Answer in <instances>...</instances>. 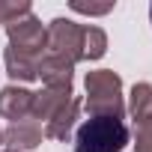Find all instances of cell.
<instances>
[{
    "instance_id": "17",
    "label": "cell",
    "mask_w": 152,
    "mask_h": 152,
    "mask_svg": "<svg viewBox=\"0 0 152 152\" xmlns=\"http://www.w3.org/2000/svg\"><path fill=\"white\" fill-rule=\"evenodd\" d=\"M149 21H152V3H149Z\"/></svg>"
},
{
    "instance_id": "10",
    "label": "cell",
    "mask_w": 152,
    "mask_h": 152,
    "mask_svg": "<svg viewBox=\"0 0 152 152\" xmlns=\"http://www.w3.org/2000/svg\"><path fill=\"white\" fill-rule=\"evenodd\" d=\"M72 78H75V66L63 57L45 54L39 60V81L42 87H60V90H72Z\"/></svg>"
},
{
    "instance_id": "14",
    "label": "cell",
    "mask_w": 152,
    "mask_h": 152,
    "mask_svg": "<svg viewBox=\"0 0 152 152\" xmlns=\"http://www.w3.org/2000/svg\"><path fill=\"white\" fill-rule=\"evenodd\" d=\"M24 12H33L30 0H0V27H6V21H12Z\"/></svg>"
},
{
    "instance_id": "12",
    "label": "cell",
    "mask_w": 152,
    "mask_h": 152,
    "mask_svg": "<svg viewBox=\"0 0 152 152\" xmlns=\"http://www.w3.org/2000/svg\"><path fill=\"white\" fill-rule=\"evenodd\" d=\"M107 54V33L96 24H84V48H81V57L84 60H102Z\"/></svg>"
},
{
    "instance_id": "6",
    "label": "cell",
    "mask_w": 152,
    "mask_h": 152,
    "mask_svg": "<svg viewBox=\"0 0 152 152\" xmlns=\"http://www.w3.org/2000/svg\"><path fill=\"white\" fill-rule=\"evenodd\" d=\"M45 140V131L36 119H21V122H9L3 128V146L12 149V152H30V149H39Z\"/></svg>"
},
{
    "instance_id": "18",
    "label": "cell",
    "mask_w": 152,
    "mask_h": 152,
    "mask_svg": "<svg viewBox=\"0 0 152 152\" xmlns=\"http://www.w3.org/2000/svg\"><path fill=\"white\" fill-rule=\"evenodd\" d=\"M0 152H12V149H0Z\"/></svg>"
},
{
    "instance_id": "8",
    "label": "cell",
    "mask_w": 152,
    "mask_h": 152,
    "mask_svg": "<svg viewBox=\"0 0 152 152\" xmlns=\"http://www.w3.org/2000/svg\"><path fill=\"white\" fill-rule=\"evenodd\" d=\"M81 110H84V102H81L78 96H72V102H69L54 119L45 122V128H42L45 137H48V140H60V143L72 140L75 128H78V119H81Z\"/></svg>"
},
{
    "instance_id": "11",
    "label": "cell",
    "mask_w": 152,
    "mask_h": 152,
    "mask_svg": "<svg viewBox=\"0 0 152 152\" xmlns=\"http://www.w3.org/2000/svg\"><path fill=\"white\" fill-rule=\"evenodd\" d=\"M125 113H128L134 122L152 116V84L140 81V84L131 87V93H128V104H125Z\"/></svg>"
},
{
    "instance_id": "4",
    "label": "cell",
    "mask_w": 152,
    "mask_h": 152,
    "mask_svg": "<svg viewBox=\"0 0 152 152\" xmlns=\"http://www.w3.org/2000/svg\"><path fill=\"white\" fill-rule=\"evenodd\" d=\"M45 27L33 12H24L12 21H6V36H9V45L18 48V51H27V54H45Z\"/></svg>"
},
{
    "instance_id": "7",
    "label": "cell",
    "mask_w": 152,
    "mask_h": 152,
    "mask_svg": "<svg viewBox=\"0 0 152 152\" xmlns=\"http://www.w3.org/2000/svg\"><path fill=\"white\" fill-rule=\"evenodd\" d=\"M75 90H60V87H42L33 93V107H30V119H36L39 125L54 119L69 102H72Z\"/></svg>"
},
{
    "instance_id": "13",
    "label": "cell",
    "mask_w": 152,
    "mask_h": 152,
    "mask_svg": "<svg viewBox=\"0 0 152 152\" xmlns=\"http://www.w3.org/2000/svg\"><path fill=\"white\" fill-rule=\"evenodd\" d=\"M131 140H134V143H131L134 152H152V116L134 122V134H131Z\"/></svg>"
},
{
    "instance_id": "3",
    "label": "cell",
    "mask_w": 152,
    "mask_h": 152,
    "mask_svg": "<svg viewBox=\"0 0 152 152\" xmlns=\"http://www.w3.org/2000/svg\"><path fill=\"white\" fill-rule=\"evenodd\" d=\"M45 48L54 57L69 60L72 66L81 63V48H84V24H78L75 18H54L45 27Z\"/></svg>"
},
{
    "instance_id": "5",
    "label": "cell",
    "mask_w": 152,
    "mask_h": 152,
    "mask_svg": "<svg viewBox=\"0 0 152 152\" xmlns=\"http://www.w3.org/2000/svg\"><path fill=\"white\" fill-rule=\"evenodd\" d=\"M45 54H27V51H18L12 45H6L3 51V66H6V75L12 78V84L24 87L30 81H39V60Z\"/></svg>"
},
{
    "instance_id": "2",
    "label": "cell",
    "mask_w": 152,
    "mask_h": 152,
    "mask_svg": "<svg viewBox=\"0 0 152 152\" xmlns=\"http://www.w3.org/2000/svg\"><path fill=\"white\" fill-rule=\"evenodd\" d=\"M75 152H122L131 143V131L122 119L87 116L72 134Z\"/></svg>"
},
{
    "instance_id": "9",
    "label": "cell",
    "mask_w": 152,
    "mask_h": 152,
    "mask_svg": "<svg viewBox=\"0 0 152 152\" xmlns=\"http://www.w3.org/2000/svg\"><path fill=\"white\" fill-rule=\"evenodd\" d=\"M30 107H33V90L18 87V84H9L0 90V116L3 119L21 122L30 116Z\"/></svg>"
},
{
    "instance_id": "16",
    "label": "cell",
    "mask_w": 152,
    "mask_h": 152,
    "mask_svg": "<svg viewBox=\"0 0 152 152\" xmlns=\"http://www.w3.org/2000/svg\"><path fill=\"white\" fill-rule=\"evenodd\" d=\"M0 149H3V128H0Z\"/></svg>"
},
{
    "instance_id": "1",
    "label": "cell",
    "mask_w": 152,
    "mask_h": 152,
    "mask_svg": "<svg viewBox=\"0 0 152 152\" xmlns=\"http://www.w3.org/2000/svg\"><path fill=\"white\" fill-rule=\"evenodd\" d=\"M84 110L90 116H107L122 119L125 116V96H122V78L113 69H93L84 78Z\"/></svg>"
},
{
    "instance_id": "15",
    "label": "cell",
    "mask_w": 152,
    "mask_h": 152,
    "mask_svg": "<svg viewBox=\"0 0 152 152\" xmlns=\"http://www.w3.org/2000/svg\"><path fill=\"white\" fill-rule=\"evenodd\" d=\"M113 0L110 3H102V6H96V3H81V0H69V9L72 12H81V15H107V12H113Z\"/></svg>"
}]
</instances>
